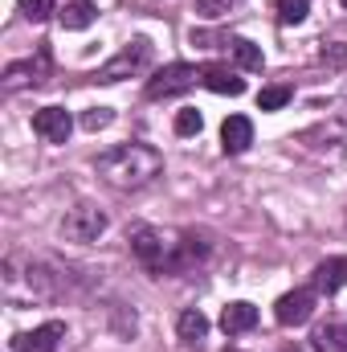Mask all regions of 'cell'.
<instances>
[{
  "instance_id": "1",
  "label": "cell",
  "mask_w": 347,
  "mask_h": 352,
  "mask_svg": "<svg viewBox=\"0 0 347 352\" xmlns=\"http://www.w3.org/2000/svg\"><path fill=\"white\" fill-rule=\"evenodd\" d=\"M98 176L115 188H143L164 173V156L152 144H119L94 160Z\"/></svg>"
},
{
  "instance_id": "2",
  "label": "cell",
  "mask_w": 347,
  "mask_h": 352,
  "mask_svg": "<svg viewBox=\"0 0 347 352\" xmlns=\"http://www.w3.org/2000/svg\"><path fill=\"white\" fill-rule=\"evenodd\" d=\"M131 254L139 258L143 270H152V274H180V238L176 234L139 226L131 234Z\"/></svg>"
},
{
  "instance_id": "3",
  "label": "cell",
  "mask_w": 347,
  "mask_h": 352,
  "mask_svg": "<svg viewBox=\"0 0 347 352\" xmlns=\"http://www.w3.org/2000/svg\"><path fill=\"white\" fill-rule=\"evenodd\" d=\"M147 62H152V41H147V37H135V41H127V45H123L106 66H98L94 82H119V78L143 74V70H147Z\"/></svg>"
},
{
  "instance_id": "4",
  "label": "cell",
  "mask_w": 347,
  "mask_h": 352,
  "mask_svg": "<svg viewBox=\"0 0 347 352\" xmlns=\"http://www.w3.org/2000/svg\"><path fill=\"white\" fill-rule=\"evenodd\" d=\"M62 234H66V242H78V246H90V242H98L102 234H106V213L98 209V205H74V209H66V217H62Z\"/></svg>"
},
{
  "instance_id": "5",
  "label": "cell",
  "mask_w": 347,
  "mask_h": 352,
  "mask_svg": "<svg viewBox=\"0 0 347 352\" xmlns=\"http://www.w3.org/2000/svg\"><path fill=\"white\" fill-rule=\"evenodd\" d=\"M196 82H200V70H196V66H188V62H172V66H164V70H156V74L147 78L143 94H147V98H172V94L192 90Z\"/></svg>"
},
{
  "instance_id": "6",
  "label": "cell",
  "mask_w": 347,
  "mask_h": 352,
  "mask_svg": "<svg viewBox=\"0 0 347 352\" xmlns=\"http://www.w3.org/2000/svg\"><path fill=\"white\" fill-rule=\"evenodd\" d=\"M315 303H319V291L315 287H294V291H286L274 303V320L282 328H298V324H307L315 316Z\"/></svg>"
},
{
  "instance_id": "7",
  "label": "cell",
  "mask_w": 347,
  "mask_h": 352,
  "mask_svg": "<svg viewBox=\"0 0 347 352\" xmlns=\"http://www.w3.org/2000/svg\"><path fill=\"white\" fill-rule=\"evenodd\" d=\"M45 78H49V50H37L33 58L12 62L4 70V90L12 94V90H25V87H41Z\"/></svg>"
},
{
  "instance_id": "8",
  "label": "cell",
  "mask_w": 347,
  "mask_h": 352,
  "mask_svg": "<svg viewBox=\"0 0 347 352\" xmlns=\"http://www.w3.org/2000/svg\"><path fill=\"white\" fill-rule=\"evenodd\" d=\"M62 340H66V324L62 320H49V324H41L33 332H16L8 340V349L12 352H58Z\"/></svg>"
},
{
  "instance_id": "9",
  "label": "cell",
  "mask_w": 347,
  "mask_h": 352,
  "mask_svg": "<svg viewBox=\"0 0 347 352\" xmlns=\"http://www.w3.org/2000/svg\"><path fill=\"white\" fill-rule=\"evenodd\" d=\"M33 131H37L45 144H66L70 131H74V119H70L66 107H41V111L33 115Z\"/></svg>"
},
{
  "instance_id": "10",
  "label": "cell",
  "mask_w": 347,
  "mask_h": 352,
  "mask_svg": "<svg viewBox=\"0 0 347 352\" xmlns=\"http://www.w3.org/2000/svg\"><path fill=\"white\" fill-rule=\"evenodd\" d=\"M250 144H254V123H250L246 115H229V119L221 123V148H225L229 156H241Z\"/></svg>"
},
{
  "instance_id": "11",
  "label": "cell",
  "mask_w": 347,
  "mask_h": 352,
  "mask_svg": "<svg viewBox=\"0 0 347 352\" xmlns=\"http://www.w3.org/2000/svg\"><path fill=\"white\" fill-rule=\"evenodd\" d=\"M200 82L213 90V94H246V78H241L237 70L221 66V62H213V66H200Z\"/></svg>"
},
{
  "instance_id": "12",
  "label": "cell",
  "mask_w": 347,
  "mask_h": 352,
  "mask_svg": "<svg viewBox=\"0 0 347 352\" xmlns=\"http://www.w3.org/2000/svg\"><path fill=\"white\" fill-rule=\"evenodd\" d=\"M221 328H225V336L254 332V328H258V307H254V303H246V299L225 303V311H221Z\"/></svg>"
},
{
  "instance_id": "13",
  "label": "cell",
  "mask_w": 347,
  "mask_h": 352,
  "mask_svg": "<svg viewBox=\"0 0 347 352\" xmlns=\"http://www.w3.org/2000/svg\"><path fill=\"white\" fill-rule=\"evenodd\" d=\"M176 336H180L184 349H200V344L208 340V320H204V311H200V307L180 311V320H176Z\"/></svg>"
},
{
  "instance_id": "14",
  "label": "cell",
  "mask_w": 347,
  "mask_h": 352,
  "mask_svg": "<svg viewBox=\"0 0 347 352\" xmlns=\"http://www.w3.org/2000/svg\"><path fill=\"white\" fill-rule=\"evenodd\" d=\"M311 349L315 352H347V320H327L311 332Z\"/></svg>"
},
{
  "instance_id": "15",
  "label": "cell",
  "mask_w": 347,
  "mask_h": 352,
  "mask_svg": "<svg viewBox=\"0 0 347 352\" xmlns=\"http://www.w3.org/2000/svg\"><path fill=\"white\" fill-rule=\"evenodd\" d=\"M94 16H98V8H94L90 0H70L66 8H58V21H62V29H70V33L90 29V25H94Z\"/></svg>"
},
{
  "instance_id": "16",
  "label": "cell",
  "mask_w": 347,
  "mask_h": 352,
  "mask_svg": "<svg viewBox=\"0 0 347 352\" xmlns=\"http://www.w3.org/2000/svg\"><path fill=\"white\" fill-rule=\"evenodd\" d=\"M311 287H315L319 295H335V291L344 287V258H327V263L315 266V278H311Z\"/></svg>"
},
{
  "instance_id": "17",
  "label": "cell",
  "mask_w": 347,
  "mask_h": 352,
  "mask_svg": "<svg viewBox=\"0 0 347 352\" xmlns=\"http://www.w3.org/2000/svg\"><path fill=\"white\" fill-rule=\"evenodd\" d=\"M229 50H233V58H237L241 70H261L265 66V54H261L250 37H229Z\"/></svg>"
},
{
  "instance_id": "18",
  "label": "cell",
  "mask_w": 347,
  "mask_h": 352,
  "mask_svg": "<svg viewBox=\"0 0 347 352\" xmlns=\"http://www.w3.org/2000/svg\"><path fill=\"white\" fill-rule=\"evenodd\" d=\"M274 12L282 25H302L311 12V0H274Z\"/></svg>"
},
{
  "instance_id": "19",
  "label": "cell",
  "mask_w": 347,
  "mask_h": 352,
  "mask_svg": "<svg viewBox=\"0 0 347 352\" xmlns=\"http://www.w3.org/2000/svg\"><path fill=\"white\" fill-rule=\"evenodd\" d=\"M290 98H294V90H290V87H261L258 107H261V111H282Z\"/></svg>"
},
{
  "instance_id": "20",
  "label": "cell",
  "mask_w": 347,
  "mask_h": 352,
  "mask_svg": "<svg viewBox=\"0 0 347 352\" xmlns=\"http://www.w3.org/2000/svg\"><path fill=\"white\" fill-rule=\"evenodd\" d=\"M319 62H323L327 70H347V41H331V45H323V50H319Z\"/></svg>"
},
{
  "instance_id": "21",
  "label": "cell",
  "mask_w": 347,
  "mask_h": 352,
  "mask_svg": "<svg viewBox=\"0 0 347 352\" xmlns=\"http://www.w3.org/2000/svg\"><path fill=\"white\" fill-rule=\"evenodd\" d=\"M200 127H204V119H200L196 107H184L176 115V135H200Z\"/></svg>"
},
{
  "instance_id": "22",
  "label": "cell",
  "mask_w": 347,
  "mask_h": 352,
  "mask_svg": "<svg viewBox=\"0 0 347 352\" xmlns=\"http://www.w3.org/2000/svg\"><path fill=\"white\" fill-rule=\"evenodd\" d=\"M53 12H58L53 0H21V16L25 21H49Z\"/></svg>"
},
{
  "instance_id": "23",
  "label": "cell",
  "mask_w": 347,
  "mask_h": 352,
  "mask_svg": "<svg viewBox=\"0 0 347 352\" xmlns=\"http://www.w3.org/2000/svg\"><path fill=\"white\" fill-rule=\"evenodd\" d=\"M110 119H115L110 107H90L86 115H82V127H86V131H98V127H106Z\"/></svg>"
},
{
  "instance_id": "24",
  "label": "cell",
  "mask_w": 347,
  "mask_h": 352,
  "mask_svg": "<svg viewBox=\"0 0 347 352\" xmlns=\"http://www.w3.org/2000/svg\"><path fill=\"white\" fill-rule=\"evenodd\" d=\"M229 8H233V0H196V12H200V16H208V21L225 16Z\"/></svg>"
},
{
  "instance_id": "25",
  "label": "cell",
  "mask_w": 347,
  "mask_h": 352,
  "mask_svg": "<svg viewBox=\"0 0 347 352\" xmlns=\"http://www.w3.org/2000/svg\"><path fill=\"white\" fill-rule=\"evenodd\" d=\"M282 352H302V349H298V344H286V349H282Z\"/></svg>"
},
{
  "instance_id": "26",
  "label": "cell",
  "mask_w": 347,
  "mask_h": 352,
  "mask_svg": "<svg viewBox=\"0 0 347 352\" xmlns=\"http://www.w3.org/2000/svg\"><path fill=\"white\" fill-rule=\"evenodd\" d=\"M344 283H347V258H344Z\"/></svg>"
},
{
  "instance_id": "27",
  "label": "cell",
  "mask_w": 347,
  "mask_h": 352,
  "mask_svg": "<svg viewBox=\"0 0 347 352\" xmlns=\"http://www.w3.org/2000/svg\"><path fill=\"white\" fill-rule=\"evenodd\" d=\"M225 352H241V349H225Z\"/></svg>"
},
{
  "instance_id": "28",
  "label": "cell",
  "mask_w": 347,
  "mask_h": 352,
  "mask_svg": "<svg viewBox=\"0 0 347 352\" xmlns=\"http://www.w3.org/2000/svg\"><path fill=\"white\" fill-rule=\"evenodd\" d=\"M344 8H347V0H344Z\"/></svg>"
}]
</instances>
